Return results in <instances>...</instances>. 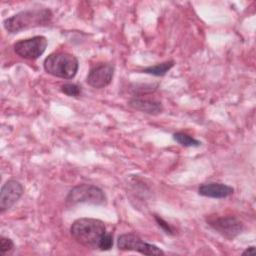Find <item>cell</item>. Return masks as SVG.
Returning a JSON list of instances; mask_svg holds the SVG:
<instances>
[{"mask_svg":"<svg viewBox=\"0 0 256 256\" xmlns=\"http://www.w3.org/2000/svg\"><path fill=\"white\" fill-rule=\"evenodd\" d=\"M72 238L79 244L94 250L107 251L113 246V236L107 232L103 221L95 218H79L70 226Z\"/></svg>","mask_w":256,"mask_h":256,"instance_id":"obj_1","label":"cell"},{"mask_svg":"<svg viewBox=\"0 0 256 256\" xmlns=\"http://www.w3.org/2000/svg\"><path fill=\"white\" fill-rule=\"evenodd\" d=\"M53 13L48 8H34L20 11L3 20V26L8 33L15 34L23 30L47 26L51 22Z\"/></svg>","mask_w":256,"mask_h":256,"instance_id":"obj_2","label":"cell"},{"mask_svg":"<svg viewBox=\"0 0 256 256\" xmlns=\"http://www.w3.org/2000/svg\"><path fill=\"white\" fill-rule=\"evenodd\" d=\"M43 68L48 74L54 77L72 79L78 72L79 62L73 54L67 52H54L44 59Z\"/></svg>","mask_w":256,"mask_h":256,"instance_id":"obj_3","label":"cell"},{"mask_svg":"<svg viewBox=\"0 0 256 256\" xmlns=\"http://www.w3.org/2000/svg\"><path fill=\"white\" fill-rule=\"evenodd\" d=\"M65 202L68 206H74L80 203L104 205L107 202V197L104 191L98 186L92 184H79L68 192Z\"/></svg>","mask_w":256,"mask_h":256,"instance_id":"obj_4","label":"cell"},{"mask_svg":"<svg viewBox=\"0 0 256 256\" xmlns=\"http://www.w3.org/2000/svg\"><path fill=\"white\" fill-rule=\"evenodd\" d=\"M206 222L214 231L228 240L236 238L244 229L242 221L235 216L209 215L206 218Z\"/></svg>","mask_w":256,"mask_h":256,"instance_id":"obj_5","label":"cell"},{"mask_svg":"<svg viewBox=\"0 0 256 256\" xmlns=\"http://www.w3.org/2000/svg\"><path fill=\"white\" fill-rule=\"evenodd\" d=\"M117 247L122 251H135L149 256H160L165 254L158 246L145 242L134 233L121 234L117 239Z\"/></svg>","mask_w":256,"mask_h":256,"instance_id":"obj_6","label":"cell"},{"mask_svg":"<svg viewBox=\"0 0 256 256\" xmlns=\"http://www.w3.org/2000/svg\"><path fill=\"white\" fill-rule=\"evenodd\" d=\"M47 45V38L42 35H37L31 38L17 41L13 45V50L21 58L36 60L45 52Z\"/></svg>","mask_w":256,"mask_h":256,"instance_id":"obj_7","label":"cell"},{"mask_svg":"<svg viewBox=\"0 0 256 256\" xmlns=\"http://www.w3.org/2000/svg\"><path fill=\"white\" fill-rule=\"evenodd\" d=\"M114 65L111 63H100L90 69L86 77V83L95 89L107 87L114 76Z\"/></svg>","mask_w":256,"mask_h":256,"instance_id":"obj_8","label":"cell"},{"mask_svg":"<svg viewBox=\"0 0 256 256\" xmlns=\"http://www.w3.org/2000/svg\"><path fill=\"white\" fill-rule=\"evenodd\" d=\"M24 193L23 185L14 179L6 181L0 191V211L4 213L9 210L17 201L22 197Z\"/></svg>","mask_w":256,"mask_h":256,"instance_id":"obj_9","label":"cell"},{"mask_svg":"<svg viewBox=\"0 0 256 256\" xmlns=\"http://www.w3.org/2000/svg\"><path fill=\"white\" fill-rule=\"evenodd\" d=\"M128 105L137 111H141L149 115H157L163 111V104L160 100L147 97L145 94L134 95L129 100Z\"/></svg>","mask_w":256,"mask_h":256,"instance_id":"obj_10","label":"cell"},{"mask_svg":"<svg viewBox=\"0 0 256 256\" xmlns=\"http://www.w3.org/2000/svg\"><path fill=\"white\" fill-rule=\"evenodd\" d=\"M234 189L220 182H208L203 183L198 188V194L203 197L213 198V199H223L231 196Z\"/></svg>","mask_w":256,"mask_h":256,"instance_id":"obj_11","label":"cell"},{"mask_svg":"<svg viewBox=\"0 0 256 256\" xmlns=\"http://www.w3.org/2000/svg\"><path fill=\"white\" fill-rule=\"evenodd\" d=\"M175 62L173 60L165 61L162 63H158L152 66H148L142 70L143 73L154 75V76H164L173 66Z\"/></svg>","mask_w":256,"mask_h":256,"instance_id":"obj_12","label":"cell"},{"mask_svg":"<svg viewBox=\"0 0 256 256\" xmlns=\"http://www.w3.org/2000/svg\"><path fill=\"white\" fill-rule=\"evenodd\" d=\"M173 139L183 147H198L201 145V142L199 140L183 132L174 133Z\"/></svg>","mask_w":256,"mask_h":256,"instance_id":"obj_13","label":"cell"},{"mask_svg":"<svg viewBox=\"0 0 256 256\" xmlns=\"http://www.w3.org/2000/svg\"><path fill=\"white\" fill-rule=\"evenodd\" d=\"M60 90L62 93L69 97H78L82 92L81 87L74 83H65L61 86Z\"/></svg>","mask_w":256,"mask_h":256,"instance_id":"obj_14","label":"cell"},{"mask_svg":"<svg viewBox=\"0 0 256 256\" xmlns=\"http://www.w3.org/2000/svg\"><path fill=\"white\" fill-rule=\"evenodd\" d=\"M14 248H15V244L12 239H10L8 237L1 236V238H0V253L2 256L12 252L14 250Z\"/></svg>","mask_w":256,"mask_h":256,"instance_id":"obj_15","label":"cell"},{"mask_svg":"<svg viewBox=\"0 0 256 256\" xmlns=\"http://www.w3.org/2000/svg\"><path fill=\"white\" fill-rule=\"evenodd\" d=\"M154 218L158 224V226L166 233V234H169V235H173L174 234V229L172 228V226L167 223L164 219H162L160 216L158 215H154Z\"/></svg>","mask_w":256,"mask_h":256,"instance_id":"obj_16","label":"cell"},{"mask_svg":"<svg viewBox=\"0 0 256 256\" xmlns=\"http://www.w3.org/2000/svg\"><path fill=\"white\" fill-rule=\"evenodd\" d=\"M254 253H255V247L249 246L242 252V255H253Z\"/></svg>","mask_w":256,"mask_h":256,"instance_id":"obj_17","label":"cell"}]
</instances>
